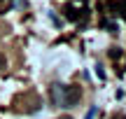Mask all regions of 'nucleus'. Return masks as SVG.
I'll return each mask as SVG.
<instances>
[{
	"label": "nucleus",
	"mask_w": 126,
	"mask_h": 119,
	"mask_svg": "<svg viewBox=\"0 0 126 119\" xmlns=\"http://www.w3.org/2000/svg\"><path fill=\"white\" fill-rule=\"evenodd\" d=\"M79 98H82V89L79 87H65L63 89V101H61V105H65V107H75L77 103H79Z\"/></svg>",
	"instance_id": "nucleus-1"
},
{
	"label": "nucleus",
	"mask_w": 126,
	"mask_h": 119,
	"mask_svg": "<svg viewBox=\"0 0 126 119\" xmlns=\"http://www.w3.org/2000/svg\"><path fill=\"white\" fill-rule=\"evenodd\" d=\"M112 119H126V117H124V115H114Z\"/></svg>",
	"instance_id": "nucleus-11"
},
{
	"label": "nucleus",
	"mask_w": 126,
	"mask_h": 119,
	"mask_svg": "<svg viewBox=\"0 0 126 119\" xmlns=\"http://www.w3.org/2000/svg\"><path fill=\"white\" fill-rule=\"evenodd\" d=\"M63 12H65V16L70 19V21H77V19H79V12H77V9L72 7V5H68V7L63 9Z\"/></svg>",
	"instance_id": "nucleus-3"
},
{
	"label": "nucleus",
	"mask_w": 126,
	"mask_h": 119,
	"mask_svg": "<svg viewBox=\"0 0 126 119\" xmlns=\"http://www.w3.org/2000/svg\"><path fill=\"white\" fill-rule=\"evenodd\" d=\"M96 75H98L100 79H105V73H103V70H100V65H98V68H96Z\"/></svg>",
	"instance_id": "nucleus-8"
},
{
	"label": "nucleus",
	"mask_w": 126,
	"mask_h": 119,
	"mask_svg": "<svg viewBox=\"0 0 126 119\" xmlns=\"http://www.w3.org/2000/svg\"><path fill=\"white\" fill-rule=\"evenodd\" d=\"M9 5H12V0H0V14H5L9 9Z\"/></svg>",
	"instance_id": "nucleus-4"
},
{
	"label": "nucleus",
	"mask_w": 126,
	"mask_h": 119,
	"mask_svg": "<svg viewBox=\"0 0 126 119\" xmlns=\"http://www.w3.org/2000/svg\"><path fill=\"white\" fill-rule=\"evenodd\" d=\"M5 68H7V61H5V56H2V54H0V73H2V70H5Z\"/></svg>",
	"instance_id": "nucleus-6"
},
{
	"label": "nucleus",
	"mask_w": 126,
	"mask_h": 119,
	"mask_svg": "<svg viewBox=\"0 0 126 119\" xmlns=\"http://www.w3.org/2000/svg\"><path fill=\"white\" fill-rule=\"evenodd\" d=\"M122 54H124L122 49H110V59H119Z\"/></svg>",
	"instance_id": "nucleus-5"
},
{
	"label": "nucleus",
	"mask_w": 126,
	"mask_h": 119,
	"mask_svg": "<svg viewBox=\"0 0 126 119\" xmlns=\"http://www.w3.org/2000/svg\"><path fill=\"white\" fill-rule=\"evenodd\" d=\"M94 117H96V107H91V110L86 112V119H94Z\"/></svg>",
	"instance_id": "nucleus-7"
},
{
	"label": "nucleus",
	"mask_w": 126,
	"mask_h": 119,
	"mask_svg": "<svg viewBox=\"0 0 126 119\" xmlns=\"http://www.w3.org/2000/svg\"><path fill=\"white\" fill-rule=\"evenodd\" d=\"M56 119H72L70 115H63V117H56Z\"/></svg>",
	"instance_id": "nucleus-10"
},
{
	"label": "nucleus",
	"mask_w": 126,
	"mask_h": 119,
	"mask_svg": "<svg viewBox=\"0 0 126 119\" xmlns=\"http://www.w3.org/2000/svg\"><path fill=\"white\" fill-rule=\"evenodd\" d=\"M122 9H124V12H122V14H124V19H126V0H124V2H122Z\"/></svg>",
	"instance_id": "nucleus-9"
},
{
	"label": "nucleus",
	"mask_w": 126,
	"mask_h": 119,
	"mask_svg": "<svg viewBox=\"0 0 126 119\" xmlns=\"http://www.w3.org/2000/svg\"><path fill=\"white\" fill-rule=\"evenodd\" d=\"M63 84H51V103L54 105H61V101H63Z\"/></svg>",
	"instance_id": "nucleus-2"
}]
</instances>
